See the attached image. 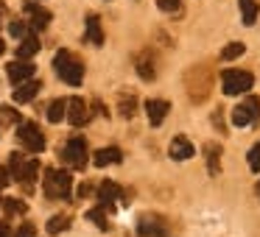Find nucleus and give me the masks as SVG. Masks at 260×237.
<instances>
[{
	"mask_svg": "<svg viewBox=\"0 0 260 237\" xmlns=\"http://www.w3.org/2000/svg\"><path fill=\"white\" fill-rule=\"evenodd\" d=\"M232 123H235V126H246V123H252V117H249V112L243 109V103L232 109Z\"/></svg>",
	"mask_w": 260,
	"mask_h": 237,
	"instance_id": "obj_26",
	"label": "nucleus"
},
{
	"mask_svg": "<svg viewBox=\"0 0 260 237\" xmlns=\"http://www.w3.org/2000/svg\"><path fill=\"white\" fill-rule=\"evenodd\" d=\"M37 51H40V40H37L34 34H28V36H23V40H20V45H17V56L23 59V62H28L31 56H37Z\"/></svg>",
	"mask_w": 260,
	"mask_h": 237,
	"instance_id": "obj_15",
	"label": "nucleus"
},
{
	"mask_svg": "<svg viewBox=\"0 0 260 237\" xmlns=\"http://www.w3.org/2000/svg\"><path fill=\"white\" fill-rule=\"evenodd\" d=\"M238 3H241L243 25H254V20H257V0H238Z\"/></svg>",
	"mask_w": 260,
	"mask_h": 237,
	"instance_id": "obj_18",
	"label": "nucleus"
},
{
	"mask_svg": "<svg viewBox=\"0 0 260 237\" xmlns=\"http://www.w3.org/2000/svg\"><path fill=\"white\" fill-rule=\"evenodd\" d=\"M221 81H224V92H226V95H243V92L252 90L254 75L246 73V70H224Z\"/></svg>",
	"mask_w": 260,
	"mask_h": 237,
	"instance_id": "obj_3",
	"label": "nucleus"
},
{
	"mask_svg": "<svg viewBox=\"0 0 260 237\" xmlns=\"http://www.w3.org/2000/svg\"><path fill=\"white\" fill-rule=\"evenodd\" d=\"M243 51H246L243 42H232V45H226L224 51H221V56L224 59H238V56H243Z\"/></svg>",
	"mask_w": 260,
	"mask_h": 237,
	"instance_id": "obj_25",
	"label": "nucleus"
},
{
	"mask_svg": "<svg viewBox=\"0 0 260 237\" xmlns=\"http://www.w3.org/2000/svg\"><path fill=\"white\" fill-rule=\"evenodd\" d=\"M120 148H101V151H95V159L92 162L98 165V168H107V165H118L120 162Z\"/></svg>",
	"mask_w": 260,
	"mask_h": 237,
	"instance_id": "obj_16",
	"label": "nucleus"
},
{
	"mask_svg": "<svg viewBox=\"0 0 260 237\" xmlns=\"http://www.w3.org/2000/svg\"><path fill=\"white\" fill-rule=\"evenodd\" d=\"M249 168H252L254 173H260V142L249 151Z\"/></svg>",
	"mask_w": 260,
	"mask_h": 237,
	"instance_id": "obj_28",
	"label": "nucleus"
},
{
	"mask_svg": "<svg viewBox=\"0 0 260 237\" xmlns=\"http://www.w3.org/2000/svg\"><path fill=\"white\" fill-rule=\"evenodd\" d=\"M0 17H3V6H0Z\"/></svg>",
	"mask_w": 260,
	"mask_h": 237,
	"instance_id": "obj_38",
	"label": "nucleus"
},
{
	"mask_svg": "<svg viewBox=\"0 0 260 237\" xmlns=\"http://www.w3.org/2000/svg\"><path fill=\"white\" fill-rule=\"evenodd\" d=\"M34 73H37V67L31 62H23V59L9 64V78H12V84H23V81L34 78Z\"/></svg>",
	"mask_w": 260,
	"mask_h": 237,
	"instance_id": "obj_8",
	"label": "nucleus"
},
{
	"mask_svg": "<svg viewBox=\"0 0 260 237\" xmlns=\"http://www.w3.org/2000/svg\"><path fill=\"white\" fill-rule=\"evenodd\" d=\"M9 181H12V179H9V170H6V168H0V190H3Z\"/></svg>",
	"mask_w": 260,
	"mask_h": 237,
	"instance_id": "obj_34",
	"label": "nucleus"
},
{
	"mask_svg": "<svg viewBox=\"0 0 260 237\" xmlns=\"http://www.w3.org/2000/svg\"><path fill=\"white\" fill-rule=\"evenodd\" d=\"M68 226H70L68 215H53V218L48 220V234H59V231H64Z\"/></svg>",
	"mask_w": 260,
	"mask_h": 237,
	"instance_id": "obj_21",
	"label": "nucleus"
},
{
	"mask_svg": "<svg viewBox=\"0 0 260 237\" xmlns=\"http://www.w3.org/2000/svg\"><path fill=\"white\" fill-rule=\"evenodd\" d=\"M0 112H3V117H6V120H17V112H14L12 106H3Z\"/></svg>",
	"mask_w": 260,
	"mask_h": 237,
	"instance_id": "obj_33",
	"label": "nucleus"
},
{
	"mask_svg": "<svg viewBox=\"0 0 260 237\" xmlns=\"http://www.w3.org/2000/svg\"><path fill=\"white\" fill-rule=\"evenodd\" d=\"M257 198H260V181H257Z\"/></svg>",
	"mask_w": 260,
	"mask_h": 237,
	"instance_id": "obj_37",
	"label": "nucleus"
},
{
	"mask_svg": "<svg viewBox=\"0 0 260 237\" xmlns=\"http://www.w3.org/2000/svg\"><path fill=\"white\" fill-rule=\"evenodd\" d=\"M87 142L81 140V137H70L68 140V145H64V151H62V159L70 165V168H76V170H81L87 165Z\"/></svg>",
	"mask_w": 260,
	"mask_h": 237,
	"instance_id": "obj_5",
	"label": "nucleus"
},
{
	"mask_svg": "<svg viewBox=\"0 0 260 237\" xmlns=\"http://www.w3.org/2000/svg\"><path fill=\"white\" fill-rule=\"evenodd\" d=\"M157 6L162 9V12H176V9H179V0H157Z\"/></svg>",
	"mask_w": 260,
	"mask_h": 237,
	"instance_id": "obj_31",
	"label": "nucleus"
},
{
	"mask_svg": "<svg viewBox=\"0 0 260 237\" xmlns=\"http://www.w3.org/2000/svg\"><path fill=\"white\" fill-rule=\"evenodd\" d=\"M53 70H56V75L64 81V84H70V87H79L81 81H84V64H81L70 51H59L56 53V59H53Z\"/></svg>",
	"mask_w": 260,
	"mask_h": 237,
	"instance_id": "obj_1",
	"label": "nucleus"
},
{
	"mask_svg": "<svg viewBox=\"0 0 260 237\" xmlns=\"http://www.w3.org/2000/svg\"><path fill=\"white\" fill-rule=\"evenodd\" d=\"M37 173H40V162H37V159H28V162L23 165V173H20V184L31 190V184H34Z\"/></svg>",
	"mask_w": 260,
	"mask_h": 237,
	"instance_id": "obj_17",
	"label": "nucleus"
},
{
	"mask_svg": "<svg viewBox=\"0 0 260 237\" xmlns=\"http://www.w3.org/2000/svg\"><path fill=\"white\" fill-rule=\"evenodd\" d=\"M25 14H28V23L34 31H42L48 28V23H51V12L48 9H42L40 3H34V0H28L25 3Z\"/></svg>",
	"mask_w": 260,
	"mask_h": 237,
	"instance_id": "obj_6",
	"label": "nucleus"
},
{
	"mask_svg": "<svg viewBox=\"0 0 260 237\" xmlns=\"http://www.w3.org/2000/svg\"><path fill=\"white\" fill-rule=\"evenodd\" d=\"M118 198H120V187L115 184V181H109V179H107L101 187H98V201H101V207H104V209H109L115 201H118Z\"/></svg>",
	"mask_w": 260,
	"mask_h": 237,
	"instance_id": "obj_13",
	"label": "nucleus"
},
{
	"mask_svg": "<svg viewBox=\"0 0 260 237\" xmlns=\"http://www.w3.org/2000/svg\"><path fill=\"white\" fill-rule=\"evenodd\" d=\"M40 90H42L40 81L28 78V81H23V84H17V90H14V101H17V103H28V101H34V98L40 95Z\"/></svg>",
	"mask_w": 260,
	"mask_h": 237,
	"instance_id": "obj_11",
	"label": "nucleus"
},
{
	"mask_svg": "<svg viewBox=\"0 0 260 237\" xmlns=\"http://www.w3.org/2000/svg\"><path fill=\"white\" fill-rule=\"evenodd\" d=\"M87 218H90L92 223L98 226V229H109V223H107V212H104V207L90 209V212H87Z\"/></svg>",
	"mask_w": 260,
	"mask_h": 237,
	"instance_id": "obj_23",
	"label": "nucleus"
},
{
	"mask_svg": "<svg viewBox=\"0 0 260 237\" xmlns=\"http://www.w3.org/2000/svg\"><path fill=\"white\" fill-rule=\"evenodd\" d=\"M0 207L6 209L9 215H23V212H25V204H23V201H17V198H6V201L0 204Z\"/></svg>",
	"mask_w": 260,
	"mask_h": 237,
	"instance_id": "obj_24",
	"label": "nucleus"
},
{
	"mask_svg": "<svg viewBox=\"0 0 260 237\" xmlns=\"http://www.w3.org/2000/svg\"><path fill=\"white\" fill-rule=\"evenodd\" d=\"M243 109L249 112V117H252V123H257V120H260V98L249 95L246 101H243Z\"/></svg>",
	"mask_w": 260,
	"mask_h": 237,
	"instance_id": "obj_22",
	"label": "nucleus"
},
{
	"mask_svg": "<svg viewBox=\"0 0 260 237\" xmlns=\"http://www.w3.org/2000/svg\"><path fill=\"white\" fill-rule=\"evenodd\" d=\"M168 112H171V103L168 101H148L146 103V114H148V123H151V126H159Z\"/></svg>",
	"mask_w": 260,
	"mask_h": 237,
	"instance_id": "obj_12",
	"label": "nucleus"
},
{
	"mask_svg": "<svg viewBox=\"0 0 260 237\" xmlns=\"http://www.w3.org/2000/svg\"><path fill=\"white\" fill-rule=\"evenodd\" d=\"M168 153H171V159H176V162H185V159L193 156V142L187 140V137L179 134V137H174V140H171Z\"/></svg>",
	"mask_w": 260,
	"mask_h": 237,
	"instance_id": "obj_9",
	"label": "nucleus"
},
{
	"mask_svg": "<svg viewBox=\"0 0 260 237\" xmlns=\"http://www.w3.org/2000/svg\"><path fill=\"white\" fill-rule=\"evenodd\" d=\"M64 112H68V101H64V98H56V101L48 106V120H51V123H59V120H64Z\"/></svg>",
	"mask_w": 260,
	"mask_h": 237,
	"instance_id": "obj_19",
	"label": "nucleus"
},
{
	"mask_svg": "<svg viewBox=\"0 0 260 237\" xmlns=\"http://www.w3.org/2000/svg\"><path fill=\"white\" fill-rule=\"evenodd\" d=\"M17 137H20V142H23L31 153H42V151H45V134H42V129L37 123H31V120H28V123H20Z\"/></svg>",
	"mask_w": 260,
	"mask_h": 237,
	"instance_id": "obj_4",
	"label": "nucleus"
},
{
	"mask_svg": "<svg viewBox=\"0 0 260 237\" xmlns=\"http://www.w3.org/2000/svg\"><path fill=\"white\" fill-rule=\"evenodd\" d=\"M87 42L90 45H104V28H101V20L95 17V14H90L87 17Z\"/></svg>",
	"mask_w": 260,
	"mask_h": 237,
	"instance_id": "obj_14",
	"label": "nucleus"
},
{
	"mask_svg": "<svg viewBox=\"0 0 260 237\" xmlns=\"http://www.w3.org/2000/svg\"><path fill=\"white\" fill-rule=\"evenodd\" d=\"M14 237H37V229L31 223H23L17 231H14Z\"/></svg>",
	"mask_w": 260,
	"mask_h": 237,
	"instance_id": "obj_30",
	"label": "nucleus"
},
{
	"mask_svg": "<svg viewBox=\"0 0 260 237\" xmlns=\"http://www.w3.org/2000/svg\"><path fill=\"white\" fill-rule=\"evenodd\" d=\"M23 165H25V159H23V153H12L9 156V179H17L20 181V173H23Z\"/></svg>",
	"mask_w": 260,
	"mask_h": 237,
	"instance_id": "obj_20",
	"label": "nucleus"
},
{
	"mask_svg": "<svg viewBox=\"0 0 260 237\" xmlns=\"http://www.w3.org/2000/svg\"><path fill=\"white\" fill-rule=\"evenodd\" d=\"M70 187H73V179H70L68 170H56V168L45 170V195L48 198H70Z\"/></svg>",
	"mask_w": 260,
	"mask_h": 237,
	"instance_id": "obj_2",
	"label": "nucleus"
},
{
	"mask_svg": "<svg viewBox=\"0 0 260 237\" xmlns=\"http://www.w3.org/2000/svg\"><path fill=\"white\" fill-rule=\"evenodd\" d=\"M0 237H12V229L6 223H0Z\"/></svg>",
	"mask_w": 260,
	"mask_h": 237,
	"instance_id": "obj_35",
	"label": "nucleus"
},
{
	"mask_svg": "<svg viewBox=\"0 0 260 237\" xmlns=\"http://www.w3.org/2000/svg\"><path fill=\"white\" fill-rule=\"evenodd\" d=\"M120 112H123V117H132L135 114V98H120Z\"/></svg>",
	"mask_w": 260,
	"mask_h": 237,
	"instance_id": "obj_29",
	"label": "nucleus"
},
{
	"mask_svg": "<svg viewBox=\"0 0 260 237\" xmlns=\"http://www.w3.org/2000/svg\"><path fill=\"white\" fill-rule=\"evenodd\" d=\"M9 34L17 36V40H23V36H28L31 31H28V25H25V23H12V25H9Z\"/></svg>",
	"mask_w": 260,
	"mask_h": 237,
	"instance_id": "obj_27",
	"label": "nucleus"
},
{
	"mask_svg": "<svg viewBox=\"0 0 260 237\" xmlns=\"http://www.w3.org/2000/svg\"><path fill=\"white\" fill-rule=\"evenodd\" d=\"M0 204H3V198H0Z\"/></svg>",
	"mask_w": 260,
	"mask_h": 237,
	"instance_id": "obj_39",
	"label": "nucleus"
},
{
	"mask_svg": "<svg viewBox=\"0 0 260 237\" xmlns=\"http://www.w3.org/2000/svg\"><path fill=\"white\" fill-rule=\"evenodd\" d=\"M210 173H218V148H210Z\"/></svg>",
	"mask_w": 260,
	"mask_h": 237,
	"instance_id": "obj_32",
	"label": "nucleus"
},
{
	"mask_svg": "<svg viewBox=\"0 0 260 237\" xmlns=\"http://www.w3.org/2000/svg\"><path fill=\"white\" fill-rule=\"evenodd\" d=\"M137 234L140 237H168V229H165V223H159V220H154V218H140Z\"/></svg>",
	"mask_w": 260,
	"mask_h": 237,
	"instance_id": "obj_10",
	"label": "nucleus"
},
{
	"mask_svg": "<svg viewBox=\"0 0 260 237\" xmlns=\"http://www.w3.org/2000/svg\"><path fill=\"white\" fill-rule=\"evenodd\" d=\"M3 51H6V45H3V40H0V53H3Z\"/></svg>",
	"mask_w": 260,
	"mask_h": 237,
	"instance_id": "obj_36",
	"label": "nucleus"
},
{
	"mask_svg": "<svg viewBox=\"0 0 260 237\" xmlns=\"http://www.w3.org/2000/svg\"><path fill=\"white\" fill-rule=\"evenodd\" d=\"M64 117H68L73 126H84L87 120H90L87 103L81 101V98H70V101H68V112H64Z\"/></svg>",
	"mask_w": 260,
	"mask_h": 237,
	"instance_id": "obj_7",
	"label": "nucleus"
}]
</instances>
